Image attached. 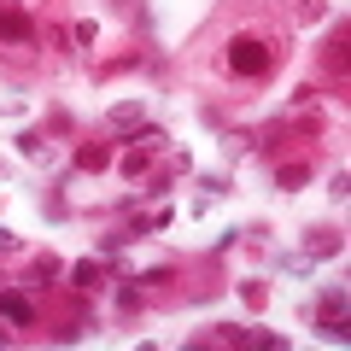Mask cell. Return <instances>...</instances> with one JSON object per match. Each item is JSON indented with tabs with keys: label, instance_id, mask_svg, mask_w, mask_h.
Here are the masks:
<instances>
[{
	"label": "cell",
	"instance_id": "1",
	"mask_svg": "<svg viewBox=\"0 0 351 351\" xmlns=\"http://www.w3.org/2000/svg\"><path fill=\"white\" fill-rule=\"evenodd\" d=\"M228 71L234 76H269V47L258 36H234L228 41Z\"/></svg>",
	"mask_w": 351,
	"mask_h": 351
},
{
	"label": "cell",
	"instance_id": "2",
	"mask_svg": "<svg viewBox=\"0 0 351 351\" xmlns=\"http://www.w3.org/2000/svg\"><path fill=\"white\" fill-rule=\"evenodd\" d=\"M0 41H18V47H36V41H41V29L29 24L24 12H12V6H0Z\"/></svg>",
	"mask_w": 351,
	"mask_h": 351
},
{
	"label": "cell",
	"instance_id": "3",
	"mask_svg": "<svg viewBox=\"0 0 351 351\" xmlns=\"http://www.w3.org/2000/svg\"><path fill=\"white\" fill-rule=\"evenodd\" d=\"M0 316L18 322V328H29V322H36V304H29L24 293H0Z\"/></svg>",
	"mask_w": 351,
	"mask_h": 351
},
{
	"label": "cell",
	"instance_id": "4",
	"mask_svg": "<svg viewBox=\"0 0 351 351\" xmlns=\"http://www.w3.org/2000/svg\"><path fill=\"white\" fill-rule=\"evenodd\" d=\"M76 164H82V170H106L112 152H106V147H82V152H76Z\"/></svg>",
	"mask_w": 351,
	"mask_h": 351
},
{
	"label": "cell",
	"instance_id": "5",
	"mask_svg": "<svg viewBox=\"0 0 351 351\" xmlns=\"http://www.w3.org/2000/svg\"><path fill=\"white\" fill-rule=\"evenodd\" d=\"M71 276H76V287H100V263H94V258H88V263H76V269H71Z\"/></svg>",
	"mask_w": 351,
	"mask_h": 351
},
{
	"label": "cell",
	"instance_id": "6",
	"mask_svg": "<svg viewBox=\"0 0 351 351\" xmlns=\"http://www.w3.org/2000/svg\"><path fill=\"white\" fill-rule=\"evenodd\" d=\"M311 252H316V258H322V252H339V234H334V228H316V240H311Z\"/></svg>",
	"mask_w": 351,
	"mask_h": 351
},
{
	"label": "cell",
	"instance_id": "7",
	"mask_svg": "<svg viewBox=\"0 0 351 351\" xmlns=\"http://www.w3.org/2000/svg\"><path fill=\"white\" fill-rule=\"evenodd\" d=\"M135 117H141V106H135V100H123V106H112V123H117V129H123V123H135Z\"/></svg>",
	"mask_w": 351,
	"mask_h": 351
}]
</instances>
